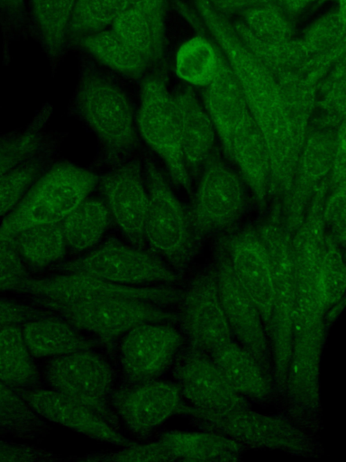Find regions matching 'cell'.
Here are the masks:
<instances>
[{
	"mask_svg": "<svg viewBox=\"0 0 346 462\" xmlns=\"http://www.w3.org/2000/svg\"><path fill=\"white\" fill-rule=\"evenodd\" d=\"M22 331L34 359H50L100 347L97 341L55 313L25 322Z\"/></svg>",
	"mask_w": 346,
	"mask_h": 462,
	"instance_id": "obj_26",
	"label": "cell"
},
{
	"mask_svg": "<svg viewBox=\"0 0 346 462\" xmlns=\"http://www.w3.org/2000/svg\"><path fill=\"white\" fill-rule=\"evenodd\" d=\"M324 225L330 228L332 237L343 246L345 237V186L333 188V192L323 203Z\"/></svg>",
	"mask_w": 346,
	"mask_h": 462,
	"instance_id": "obj_46",
	"label": "cell"
},
{
	"mask_svg": "<svg viewBox=\"0 0 346 462\" xmlns=\"http://www.w3.org/2000/svg\"><path fill=\"white\" fill-rule=\"evenodd\" d=\"M35 25L50 53L63 45L77 0H28Z\"/></svg>",
	"mask_w": 346,
	"mask_h": 462,
	"instance_id": "obj_37",
	"label": "cell"
},
{
	"mask_svg": "<svg viewBox=\"0 0 346 462\" xmlns=\"http://www.w3.org/2000/svg\"><path fill=\"white\" fill-rule=\"evenodd\" d=\"M269 252L273 295L267 335L271 354L272 374L282 397L290 356L296 306V283L292 254V233L276 219L258 229Z\"/></svg>",
	"mask_w": 346,
	"mask_h": 462,
	"instance_id": "obj_4",
	"label": "cell"
},
{
	"mask_svg": "<svg viewBox=\"0 0 346 462\" xmlns=\"http://www.w3.org/2000/svg\"><path fill=\"white\" fill-rule=\"evenodd\" d=\"M21 393L45 421L103 443L123 447L132 442L92 410L55 390L41 386Z\"/></svg>",
	"mask_w": 346,
	"mask_h": 462,
	"instance_id": "obj_21",
	"label": "cell"
},
{
	"mask_svg": "<svg viewBox=\"0 0 346 462\" xmlns=\"http://www.w3.org/2000/svg\"><path fill=\"white\" fill-rule=\"evenodd\" d=\"M217 10L228 14H243L251 8L263 5H277L278 0H208Z\"/></svg>",
	"mask_w": 346,
	"mask_h": 462,
	"instance_id": "obj_49",
	"label": "cell"
},
{
	"mask_svg": "<svg viewBox=\"0 0 346 462\" xmlns=\"http://www.w3.org/2000/svg\"><path fill=\"white\" fill-rule=\"evenodd\" d=\"M111 405L121 425L141 439L151 438L172 417H184L188 407L176 383L159 378L116 385Z\"/></svg>",
	"mask_w": 346,
	"mask_h": 462,
	"instance_id": "obj_15",
	"label": "cell"
},
{
	"mask_svg": "<svg viewBox=\"0 0 346 462\" xmlns=\"http://www.w3.org/2000/svg\"><path fill=\"white\" fill-rule=\"evenodd\" d=\"M47 429L23 394L0 380V430L7 436L34 439Z\"/></svg>",
	"mask_w": 346,
	"mask_h": 462,
	"instance_id": "obj_35",
	"label": "cell"
},
{
	"mask_svg": "<svg viewBox=\"0 0 346 462\" xmlns=\"http://www.w3.org/2000/svg\"><path fill=\"white\" fill-rule=\"evenodd\" d=\"M1 436H7L2 430H0V437Z\"/></svg>",
	"mask_w": 346,
	"mask_h": 462,
	"instance_id": "obj_53",
	"label": "cell"
},
{
	"mask_svg": "<svg viewBox=\"0 0 346 462\" xmlns=\"http://www.w3.org/2000/svg\"><path fill=\"white\" fill-rule=\"evenodd\" d=\"M184 417L198 430L223 435L247 448L305 457L320 454V447L310 432L286 415L262 413L251 406L218 412L188 405Z\"/></svg>",
	"mask_w": 346,
	"mask_h": 462,
	"instance_id": "obj_3",
	"label": "cell"
},
{
	"mask_svg": "<svg viewBox=\"0 0 346 462\" xmlns=\"http://www.w3.org/2000/svg\"><path fill=\"white\" fill-rule=\"evenodd\" d=\"M99 175L69 162H54L34 181L0 224V239H13L23 229L59 223L96 189Z\"/></svg>",
	"mask_w": 346,
	"mask_h": 462,
	"instance_id": "obj_2",
	"label": "cell"
},
{
	"mask_svg": "<svg viewBox=\"0 0 346 462\" xmlns=\"http://www.w3.org/2000/svg\"><path fill=\"white\" fill-rule=\"evenodd\" d=\"M173 95L182 154L192 178L214 156L217 135L203 103L190 88Z\"/></svg>",
	"mask_w": 346,
	"mask_h": 462,
	"instance_id": "obj_22",
	"label": "cell"
},
{
	"mask_svg": "<svg viewBox=\"0 0 346 462\" xmlns=\"http://www.w3.org/2000/svg\"><path fill=\"white\" fill-rule=\"evenodd\" d=\"M139 136L159 157L177 186L192 194V178L182 154L174 95L159 77L145 79L136 113Z\"/></svg>",
	"mask_w": 346,
	"mask_h": 462,
	"instance_id": "obj_10",
	"label": "cell"
},
{
	"mask_svg": "<svg viewBox=\"0 0 346 462\" xmlns=\"http://www.w3.org/2000/svg\"><path fill=\"white\" fill-rule=\"evenodd\" d=\"M244 24L259 38L283 42L292 38L291 20L278 5H263L243 14Z\"/></svg>",
	"mask_w": 346,
	"mask_h": 462,
	"instance_id": "obj_41",
	"label": "cell"
},
{
	"mask_svg": "<svg viewBox=\"0 0 346 462\" xmlns=\"http://www.w3.org/2000/svg\"><path fill=\"white\" fill-rule=\"evenodd\" d=\"M29 298V297H26ZM40 306L62 317L102 347L114 352L118 339L137 325L148 322H168L178 325L175 309L129 298L77 302L55 303L29 298Z\"/></svg>",
	"mask_w": 346,
	"mask_h": 462,
	"instance_id": "obj_8",
	"label": "cell"
},
{
	"mask_svg": "<svg viewBox=\"0 0 346 462\" xmlns=\"http://www.w3.org/2000/svg\"><path fill=\"white\" fill-rule=\"evenodd\" d=\"M210 356L232 388L250 402L269 403L278 395L273 379L252 354L235 340Z\"/></svg>",
	"mask_w": 346,
	"mask_h": 462,
	"instance_id": "obj_25",
	"label": "cell"
},
{
	"mask_svg": "<svg viewBox=\"0 0 346 462\" xmlns=\"http://www.w3.org/2000/svg\"><path fill=\"white\" fill-rule=\"evenodd\" d=\"M111 222L104 200L87 196L60 222L67 248L77 254L90 251L103 241Z\"/></svg>",
	"mask_w": 346,
	"mask_h": 462,
	"instance_id": "obj_28",
	"label": "cell"
},
{
	"mask_svg": "<svg viewBox=\"0 0 346 462\" xmlns=\"http://www.w3.org/2000/svg\"><path fill=\"white\" fill-rule=\"evenodd\" d=\"M80 43L100 63L131 79L141 78L150 65L112 29L85 35L80 38Z\"/></svg>",
	"mask_w": 346,
	"mask_h": 462,
	"instance_id": "obj_32",
	"label": "cell"
},
{
	"mask_svg": "<svg viewBox=\"0 0 346 462\" xmlns=\"http://www.w3.org/2000/svg\"><path fill=\"white\" fill-rule=\"evenodd\" d=\"M77 273L129 286L181 285L180 277L165 261L148 250L110 236L81 256L51 268Z\"/></svg>",
	"mask_w": 346,
	"mask_h": 462,
	"instance_id": "obj_7",
	"label": "cell"
},
{
	"mask_svg": "<svg viewBox=\"0 0 346 462\" xmlns=\"http://www.w3.org/2000/svg\"><path fill=\"white\" fill-rule=\"evenodd\" d=\"M32 276L13 240L0 239V294H17L23 282Z\"/></svg>",
	"mask_w": 346,
	"mask_h": 462,
	"instance_id": "obj_42",
	"label": "cell"
},
{
	"mask_svg": "<svg viewBox=\"0 0 346 462\" xmlns=\"http://www.w3.org/2000/svg\"><path fill=\"white\" fill-rule=\"evenodd\" d=\"M202 98L226 156L233 135L250 112L244 94L223 57L214 79L204 87Z\"/></svg>",
	"mask_w": 346,
	"mask_h": 462,
	"instance_id": "obj_23",
	"label": "cell"
},
{
	"mask_svg": "<svg viewBox=\"0 0 346 462\" xmlns=\"http://www.w3.org/2000/svg\"><path fill=\"white\" fill-rule=\"evenodd\" d=\"M236 277L255 302L266 331L269 321L273 279L267 247L254 229L242 230L222 247Z\"/></svg>",
	"mask_w": 346,
	"mask_h": 462,
	"instance_id": "obj_20",
	"label": "cell"
},
{
	"mask_svg": "<svg viewBox=\"0 0 346 462\" xmlns=\"http://www.w3.org/2000/svg\"><path fill=\"white\" fill-rule=\"evenodd\" d=\"M96 189L126 242L146 248L143 237L149 193L144 166L129 159L99 176Z\"/></svg>",
	"mask_w": 346,
	"mask_h": 462,
	"instance_id": "obj_17",
	"label": "cell"
},
{
	"mask_svg": "<svg viewBox=\"0 0 346 462\" xmlns=\"http://www.w3.org/2000/svg\"><path fill=\"white\" fill-rule=\"evenodd\" d=\"M212 264L220 304L234 340L250 352L273 379L268 335L255 302L236 277L222 247Z\"/></svg>",
	"mask_w": 346,
	"mask_h": 462,
	"instance_id": "obj_16",
	"label": "cell"
},
{
	"mask_svg": "<svg viewBox=\"0 0 346 462\" xmlns=\"http://www.w3.org/2000/svg\"><path fill=\"white\" fill-rule=\"evenodd\" d=\"M176 308L186 346L211 356L234 338L222 310L212 263L186 275Z\"/></svg>",
	"mask_w": 346,
	"mask_h": 462,
	"instance_id": "obj_12",
	"label": "cell"
},
{
	"mask_svg": "<svg viewBox=\"0 0 346 462\" xmlns=\"http://www.w3.org/2000/svg\"><path fill=\"white\" fill-rule=\"evenodd\" d=\"M125 0H77L69 32L80 38L106 29L123 9Z\"/></svg>",
	"mask_w": 346,
	"mask_h": 462,
	"instance_id": "obj_40",
	"label": "cell"
},
{
	"mask_svg": "<svg viewBox=\"0 0 346 462\" xmlns=\"http://www.w3.org/2000/svg\"><path fill=\"white\" fill-rule=\"evenodd\" d=\"M170 370L184 400L194 408L220 412L251 406L205 353L185 346Z\"/></svg>",
	"mask_w": 346,
	"mask_h": 462,
	"instance_id": "obj_18",
	"label": "cell"
},
{
	"mask_svg": "<svg viewBox=\"0 0 346 462\" xmlns=\"http://www.w3.org/2000/svg\"><path fill=\"white\" fill-rule=\"evenodd\" d=\"M246 186L237 172L213 156L201 169L194 192L191 225L198 236L231 226L246 208Z\"/></svg>",
	"mask_w": 346,
	"mask_h": 462,
	"instance_id": "obj_14",
	"label": "cell"
},
{
	"mask_svg": "<svg viewBox=\"0 0 346 462\" xmlns=\"http://www.w3.org/2000/svg\"><path fill=\"white\" fill-rule=\"evenodd\" d=\"M56 158L55 145L0 176V217H5L19 204L37 178Z\"/></svg>",
	"mask_w": 346,
	"mask_h": 462,
	"instance_id": "obj_36",
	"label": "cell"
},
{
	"mask_svg": "<svg viewBox=\"0 0 346 462\" xmlns=\"http://www.w3.org/2000/svg\"><path fill=\"white\" fill-rule=\"evenodd\" d=\"M83 460L114 462H159L173 461L169 454L155 439L144 443L131 442L123 448L112 452H94L86 454Z\"/></svg>",
	"mask_w": 346,
	"mask_h": 462,
	"instance_id": "obj_43",
	"label": "cell"
},
{
	"mask_svg": "<svg viewBox=\"0 0 346 462\" xmlns=\"http://www.w3.org/2000/svg\"><path fill=\"white\" fill-rule=\"evenodd\" d=\"M327 323L294 319L282 397L287 415L304 430L316 431L321 421V360Z\"/></svg>",
	"mask_w": 346,
	"mask_h": 462,
	"instance_id": "obj_6",
	"label": "cell"
},
{
	"mask_svg": "<svg viewBox=\"0 0 346 462\" xmlns=\"http://www.w3.org/2000/svg\"><path fill=\"white\" fill-rule=\"evenodd\" d=\"M222 56L205 37L186 41L176 55V73L185 83L194 87L206 86L216 74Z\"/></svg>",
	"mask_w": 346,
	"mask_h": 462,
	"instance_id": "obj_34",
	"label": "cell"
},
{
	"mask_svg": "<svg viewBox=\"0 0 346 462\" xmlns=\"http://www.w3.org/2000/svg\"><path fill=\"white\" fill-rule=\"evenodd\" d=\"M60 459V455L34 445L0 439V462H32Z\"/></svg>",
	"mask_w": 346,
	"mask_h": 462,
	"instance_id": "obj_47",
	"label": "cell"
},
{
	"mask_svg": "<svg viewBox=\"0 0 346 462\" xmlns=\"http://www.w3.org/2000/svg\"><path fill=\"white\" fill-rule=\"evenodd\" d=\"M30 354L22 331V326H12L0 330V380L19 391L41 386V371Z\"/></svg>",
	"mask_w": 346,
	"mask_h": 462,
	"instance_id": "obj_29",
	"label": "cell"
},
{
	"mask_svg": "<svg viewBox=\"0 0 346 462\" xmlns=\"http://www.w3.org/2000/svg\"><path fill=\"white\" fill-rule=\"evenodd\" d=\"M11 240L30 270L51 269L68 250L60 222L27 227Z\"/></svg>",
	"mask_w": 346,
	"mask_h": 462,
	"instance_id": "obj_31",
	"label": "cell"
},
{
	"mask_svg": "<svg viewBox=\"0 0 346 462\" xmlns=\"http://www.w3.org/2000/svg\"><path fill=\"white\" fill-rule=\"evenodd\" d=\"M331 184L333 188L345 186V128L344 122L340 125L337 132L336 144L330 173Z\"/></svg>",
	"mask_w": 346,
	"mask_h": 462,
	"instance_id": "obj_48",
	"label": "cell"
},
{
	"mask_svg": "<svg viewBox=\"0 0 346 462\" xmlns=\"http://www.w3.org/2000/svg\"><path fill=\"white\" fill-rule=\"evenodd\" d=\"M41 375L47 387L83 404L121 431L111 405L116 373L96 349L47 359Z\"/></svg>",
	"mask_w": 346,
	"mask_h": 462,
	"instance_id": "obj_9",
	"label": "cell"
},
{
	"mask_svg": "<svg viewBox=\"0 0 346 462\" xmlns=\"http://www.w3.org/2000/svg\"><path fill=\"white\" fill-rule=\"evenodd\" d=\"M156 440L169 454L173 461H239L248 448L223 435L203 430H171L159 434Z\"/></svg>",
	"mask_w": 346,
	"mask_h": 462,
	"instance_id": "obj_27",
	"label": "cell"
},
{
	"mask_svg": "<svg viewBox=\"0 0 346 462\" xmlns=\"http://www.w3.org/2000/svg\"><path fill=\"white\" fill-rule=\"evenodd\" d=\"M181 291V287L174 285L129 286L83 273H58L42 277H30L17 294L64 304L129 298L176 310Z\"/></svg>",
	"mask_w": 346,
	"mask_h": 462,
	"instance_id": "obj_11",
	"label": "cell"
},
{
	"mask_svg": "<svg viewBox=\"0 0 346 462\" xmlns=\"http://www.w3.org/2000/svg\"><path fill=\"white\" fill-rule=\"evenodd\" d=\"M314 0H278V7L292 21Z\"/></svg>",
	"mask_w": 346,
	"mask_h": 462,
	"instance_id": "obj_51",
	"label": "cell"
},
{
	"mask_svg": "<svg viewBox=\"0 0 346 462\" xmlns=\"http://www.w3.org/2000/svg\"><path fill=\"white\" fill-rule=\"evenodd\" d=\"M186 346L178 325L142 323L131 328L116 342L114 352L123 383L159 378L171 369Z\"/></svg>",
	"mask_w": 346,
	"mask_h": 462,
	"instance_id": "obj_13",
	"label": "cell"
},
{
	"mask_svg": "<svg viewBox=\"0 0 346 462\" xmlns=\"http://www.w3.org/2000/svg\"><path fill=\"white\" fill-rule=\"evenodd\" d=\"M144 171L149 193L143 228L145 247L184 279L195 254L191 220L165 174L150 157Z\"/></svg>",
	"mask_w": 346,
	"mask_h": 462,
	"instance_id": "obj_5",
	"label": "cell"
},
{
	"mask_svg": "<svg viewBox=\"0 0 346 462\" xmlns=\"http://www.w3.org/2000/svg\"><path fill=\"white\" fill-rule=\"evenodd\" d=\"M337 132L323 127L310 132L305 138L286 198V226L291 232L300 224L313 195L330 176Z\"/></svg>",
	"mask_w": 346,
	"mask_h": 462,
	"instance_id": "obj_19",
	"label": "cell"
},
{
	"mask_svg": "<svg viewBox=\"0 0 346 462\" xmlns=\"http://www.w3.org/2000/svg\"><path fill=\"white\" fill-rule=\"evenodd\" d=\"M111 29L150 64L159 60L165 46V19L133 8H123Z\"/></svg>",
	"mask_w": 346,
	"mask_h": 462,
	"instance_id": "obj_30",
	"label": "cell"
},
{
	"mask_svg": "<svg viewBox=\"0 0 346 462\" xmlns=\"http://www.w3.org/2000/svg\"><path fill=\"white\" fill-rule=\"evenodd\" d=\"M320 282L327 311L345 300L346 272L341 245L326 236L320 269Z\"/></svg>",
	"mask_w": 346,
	"mask_h": 462,
	"instance_id": "obj_39",
	"label": "cell"
},
{
	"mask_svg": "<svg viewBox=\"0 0 346 462\" xmlns=\"http://www.w3.org/2000/svg\"><path fill=\"white\" fill-rule=\"evenodd\" d=\"M50 117L42 110L25 128L0 136V176L56 145L46 132Z\"/></svg>",
	"mask_w": 346,
	"mask_h": 462,
	"instance_id": "obj_33",
	"label": "cell"
},
{
	"mask_svg": "<svg viewBox=\"0 0 346 462\" xmlns=\"http://www.w3.org/2000/svg\"><path fill=\"white\" fill-rule=\"evenodd\" d=\"M24 0H0V12L10 19L17 18L23 8Z\"/></svg>",
	"mask_w": 346,
	"mask_h": 462,
	"instance_id": "obj_52",
	"label": "cell"
},
{
	"mask_svg": "<svg viewBox=\"0 0 346 462\" xmlns=\"http://www.w3.org/2000/svg\"><path fill=\"white\" fill-rule=\"evenodd\" d=\"M53 313L26 297L20 300L0 296V330Z\"/></svg>",
	"mask_w": 346,
	"mask_h": 462,
	"instance_id": "obj_45",
	"label": "cell"
},
{
	"mask_svg": "<svg viewBox=\"0 0 346 462\" xmlns=\"http://www.w3.org/2000/svg\"><path fill=\"white\" fill-rule=\"evenodd\" d=\"M123 8H133L165 19L167 0H125Z\"/></svg>",
	"mask_w": 346,
	"mask_h": 462,
	"instance_id": "obj_50",
	"label": "cell"
},
{
	"mask_svg": "<svg viewBox=\"0 0 346 462\" xmlns=\"http://www.w3.org/2000/svg\"><path fill=\"white\" fill-rule=\"evenodd\" d=\"M345 0H339V8L315 20L300 39L316 54H345Z\"/></svg>",
	"mask_w": 346,
	"mask_h": 462,
	"instance_id": "obj_38",
	"label": "cell"
},
{
	"mask_svg": "<svg viewBox=\"0 0 346 462\" xmlns=\"http://www.w3.org/2000/svg\"><path fill=\"white\" fill-rule=\"evenodd\" d=\"M226 157L235 164L245 186L263 207L271 186L270 161L265 141L250 115L233 135Z\"/></svg>",
	"mask_w": 346,
	"mask_h": 462,
	"instance_id": "obj_24",
	"label": "cell"
},
{
	"mask_svg": "<svg viewBox=\"0 0 346 462\" xmlns=\"http://www.w3.org/2000/svg\"><path fill=\"white\" fill-rule=\"evenodd\" d=\"M321 89V102L323 110L334 119L343 121L345 115V56L340 58L331 68L318 89Z\"/></svg>",
	"mask_w": 346,
	"mask_h": 462,
	"instance_id": "obj_44",
	"label": "cell"
},
{
	"mask_svg": "<svg viewBox=\"0 0 346 462\" xmlns=\"http://www.w3.org/2000/svg\"><path fill=\"white\" fill-rule=\"evenodd\" d=\"M72 111L96 138L103 165L114 167L138 149L135 110L125 91L112 80L96 74L85 76Z\"/></svg>",
	"mask_w": 346,
	"mask_h": 462,
	"instance_id": "obj_1",
	"label": "cell"
}]
</instances>
